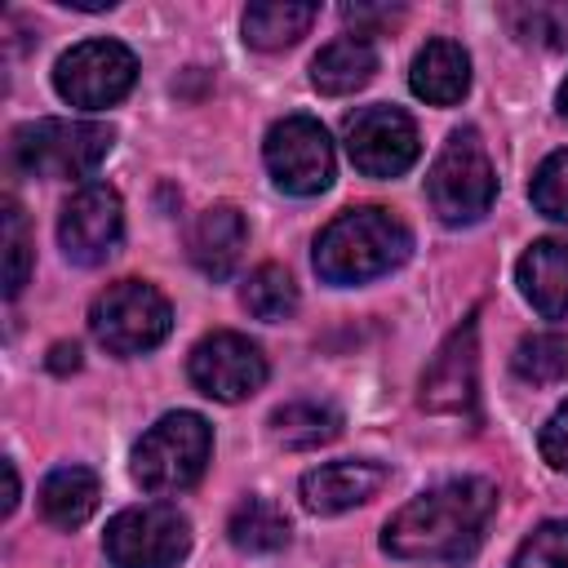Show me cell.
Here are the masks:
<instances>
[{"label": "cell", "mask_w": 568, "mask_h": 568, "mask_svg": "<svg viewBox=\"0 0 568 568\" xmlns=\"http://www.w3.org/2000/svg\"><path fill=\"white\" fill-rule=\"evenodd\" d=\"M173 328L169 297L146 280H115L89 306V333L111 355L155 351Z\"/></svg>", "instance_id": "obj_5"}, {"label": "cell", "mask_w": 568, "mask_h": 568, "mask_svg": "<svg viewBox=\"0 0 568 568\" xmlns=\"http://www.w3.org/2000/svg\"><path fill=\"white\" fill-rule=\"evenodd\" d=\"M510 568H568V524H559V519L537 524L519 541Z\"/></svg>", "instance_id": "obj_28"}, {"label": "cell", "mask_w": 568, "mask_h": 568, "mask_svg": "<svg viewBox=\"0 0 568 568\" xmlns=\"http://www.w3.org/2000/svg\"><path fill=\"white\" fill-rule=\"evenodd\" d=\"M426 195H430V209L439 213V222H448V226H470L493 209L497 173H493V160L475 129L448 133L444 151L435 155V164L426 173Z\"/></svg>", "instance_id": "obj_6"}, {"label": "cell", "mask_w": 568, "mask_h": 568, "mask_svg": "<svg viewBox=\"0 0 568 568\" xmlns=\"http://www.w3.org/2000/svg\"><path fill=\"white\" fill-rule=\"evenodd\" d=\"M49 368H53V373H75V368H80V346H75V342H58V346L49 351Z\"/></svg>", "instance_id": "obj_30"}, {"label": "cell", "mask_w": 568, "mask_h": 568, "mask_svg": "<svg viewBox=\"0 0 568 568\" xmlns=\"http://www.w3.org/2000/svg\"><path fill=\"white\" fill-rule=\"evenodd\" d=\"M98 497H102V484H98V475L89 466H58L40 484V515L53 528L71 532L98 510Z\"/></svg>", "instance_id": "obj_19"}, {"label": "cell", "mask_w": 568, "mask_h": 568, "mask_svg": "<svg viewBox=\"0 0 568 568\" xmlns=\"http://www.w3.org/2000/svg\"><path fill=\"white\" fill-rule=\"evenodd\" d=\"M266 173L288 195H320L333 182V142L320 120L311 115H284L266 129L262 142Z\"/></svg>", "instance_id": "obj_9"}, {"label": "cell", "mask_w": 568, "mask_h": 568, "mask_svg": "<svg viewBox=\"0 0 568 568\" xmlns=\"http://www.w3.org/2000/svg\"><path fill=\"white\" fill-rule=\"evenodd\" d=\"M244 240H248L244 213H240L235 204H213V209H204V213L191 222L186 253H191V262H195L200 275H209V280H231V271H235L240 257H244Z\"/></svg>", "instance_id": "obj_15"}, {"label": "cell", "mask_w": 568, "mask_h": 568, "mask_svg": "<svg viewBox=\"0 0 568 568\" xmlns=\"http://www.w3.org/2000/svg\"><path fill=\"white\" fill-rule=\"evenodd\" d=\"M537 448H541V457H546L555 470L568 475V399L546 417V426H541V435H537Z\"/></svg>", "instance_id": "obj_29"}, {"label": "cell", "mask_w": 568, "mask_h": 568, "mask_svg": "<svg viewBox=\"0 0 568 568\" xmlns=\"http://www.w3.org/2000/svg\"><path fill=\"white\" fill-rule=\"evenodd\" d=\"M31 275V235H27V217L13 200H4V293L18 297L22 284Z\"/></svg>", "instance_id": "obj_27"}, {"label": "cell", "mask_w": 568, "mask_h": 568, "mask_svg": "<svg viewBox=\"0 0 568 568\" xmlns=\"http://www.w3.org/2000/svg\"><path fill=\"white\" fill-rule=\"evenodd\" d=\"M102 550L111 568H178L191 550V524L178 506L142 501L106 524Z\"/></svg>", "instance_id": "obj_7"}, {"label": "cell", "mask_w": 568, "mask_h": 568, "mask_svg": "<svg viewBox=\"0 0 568 568\" xmlns=\"http://www.w3.org/2000/svg\"><path fill=\"white\" fill-rule=\"evenodd\" d=\"M271 430L284 448H320L342 430V413L328 399H288L271 413Z\"/></svg>", "instance_id": "obj_21"}, {"label": "cell", "mask_w": 568, "mask_h": 568, "mask_svg": "<svg viewBox=\"0 0 568 568\" xmlns=\"http://www.w3.org/2000/svg\"><path fill=\"white\" fill-rule=\"evenodd\" d=\"M315 4H297V0H257L244 9V40L253 49H288L306 36V27L315 22Z\"/></svg>", "instance_id": "obj_20"}, {"label": "cell", "mask_w": 568, "mask_h": 568, "mask_svg": "<svg viewBox=\"0 0 568 568\" xmlns=\"http://www.w3.org/2000/svg\"><path fill=\"white\" fill-rule=\"evenodd\" d=\"M408 84L422 102L430 106H453L466 98L470 89V58L457 40H426L413 58V71H408Z\"/></svg>", "instance_id": "obj_17"}, {"label": "cell", "mask_w": 568, "mask_h": 568, "mask_svg": "<svg viewBox=\"0 0 568 568\" xmlns=\"http://www.w3.org/2000/svg\"><path fill=\"white\" fill-rule=\"evenodd\" d=\"M377 71V49L368 36H342L333 44H324L311 62V84L324 98H346L355 89H364Z\"/></svg>", "instance_id": "obj_18"}, {"label": "cell", "mask_w": 568, "mask_h": 568, "mask_svg": "<svg viewBox=\"0 0 568 568\" xmlns=\"http://www.w3.org/2000/svg\"><path fill=\"white\" fill-rule=\"evenodd\" d=\"M501 18L524 44L568 49V4H506Z\"/></svg>", "instance_id": "obj_25"}, {"label": "cell", "mask_w": 568, "mask_h": 568, "mask_svg": "<svg viewBox=\"0 0 568 568\" xmlns=\"http://www.w3.org/2000/svg\"><path fill=\"white\" fill-rule=\"evenodd\" d=\"M532 209L550 222H564L568 226V151H555L541 160V169L532 173Z\"/></svg>", "instance_id": "obj_26"}, {"label": "cell", "mask_w": 568, "mask_h": 568, "mask_svg": "<svg viewBox=\"0 0 568 568\" xmlns=\"http://www.w3.org/2000/svg\"><path fill=\"white\" fill-rule=\"evenodd\" d=\"M475 315H466L444 346L435 351V359L422 373V408L430 413H470L475 408Z\"/></svg>", "instance_id": "obj_13"}, {"label": "cell", "mask_w": 568, "mask_h": 568, "mask_svg": "<svg viewBox=\"0 0 568 568\" xmlns=\"http://www.w3.org/2000/svg\"><path fill=\"white\" fill-rule=\"evenodd\" d=\"M120 235H124V204H120L115 186L84 182L80 191H71V200L58 213V244H62L67 262L98 266L115 253Z\"/></svg>", "instance_id": "obj_12"}, {"label": "cell", "mask_w": 568, "mask_h": 568, "mask_svg": "<svg viewBox=\"0 0 568 568\" xmlns=\"http://www.w3.org/2000/svg\"><path fill=\"white\" fill-rule=\"evenodd\" d=\"M186 373H191V386L200 395L235 404V399H248L266 382V355L244 333L217 328V333H209V337H200L191 346Z\"/></svg>", "instance_id": "obj_11"}, {"label": "cell", "mask_w": 568, "mask_h": 568, "mask_svg": "<svg viewBox=\"0 0 568 568\" xmlns=\"http://www.w3.org/2000/svg\"><path fill=\"white\" fill-rule=\"evenodd\" d=\"M226 537L244 555H275L288 546V519L266 497H244L226 519Z\"/></svg>", "instance_id": "obj_22"}, {"label": "cell", "mask_w": 568, "mask_h": 568, "mask_svg": "<svg viewBox=\"0 0 568 568\" xmlns=\"http://www.w3.org/2000/svg\"><path fill=\"white\" fill-rule=\"evenodd\" d=\"M497 506L488 479H448L399 506L382 532V550L395 559H462L484 537Z\"/></svg>", "instance_id": "obj_1"}, {"label": "cell", "mask_w": 568, "mask_h": 568, "mask_svg": "<svg viewBox=\"0 0 568 568\" xmlns=\"http://www.w3.org/2000/svg\"><path fill=\"white\" fill-rule=\"evenodd\" d=\"M559 111H564V115H568V80H564V84H559Z\"/></svg>", "instance_id": "obj_31"}, {"label": "cell", "mask_w": 568, "mask_h": 568, "mask_svg": "<svg viewBox=\"0 0 568 568\" xmlns=\"http://www.w3.org/2000/svg\"><path fill=\"white\" fill-rule=\"evenodd\" d=\"M115 146V129L102 120H62L44 115L18 124L9 138L13 164L31 178H89Z\"/></svg>", "instance_id": "obj_3"}, {"label": "cell", "mask_w": 568, "mask_h": 568, "mask_svg": "<svg viewBox=\"0 0 568 568\" xmlns=\"http://www.w3.org/2000/svg\"><path fill=\"white\" fill-rule=\"evenodd\" d=\"M138 80V58L120 40H84L53 62V89L80 111L115 106Z\"/></svg>", "instance_id": "obj_8"}, {"label": "cell", "mask_w": 568, "mask_h": 568, "mask_svg": "<svg viewBox=\"0 0 568 568\" xmlns=\"http://www.w3.org/2000/svg\"><path fill=\"white\" fill-rule=\"evenodd\" d=\"M515 275H519V293L532 302L537 315H546V320L568 315V240L546 235V240L528 244Z\"/></svg>", "instance_id": "obj_16"}, {"label": "cell", "mask_w": 568, "mask_h": 568, "mask_svg": "<svg viewBox=\"0 0 568 568\" xmlns=\"http://www.w3.org/2000/svg\"><path fill=\"white\" fill-rule=\"evenodd\" d=\"M240 297H244V311L257 315V320H266V324H280V320H288V315L297 311V284H293V275H288L284 266H275V262L257 266V271L248 275V284H244Z\"/></svg>", "instance_id": "obj_24"}, {"label": "cell", "mask_w": 568, "mask_h": 568, "mask_svg": "<svg viewBox=\"0 0 568 568\" xmlns=\"http://www.w3.org/2000/svg\"><path fill=\"white\" fill-rule=\"evenodd\" d=\"M342 138H346L351 164H355L364 178H399V173L413 169V160H417V151H422L417 124H413L399 106H386V102L359 106V111L346 120Z\"/></svg>", "instance_id": "obj_10"}, {"label": "cell", "mask_w": 568, "mask_h": 568, "mask_svg": "<svg viewBox=\"0 0 568 568\" xmlns=\"http://www.w3.org/2000/svg\"><path fill=\"white\" fill-rule=\"evenodd\" d=\"M209 453H213V430L200 413H164L133 448V479L142 484V493H155V497H169V493H182L191 488L204 466H209Z\"/></svg>", "instance_id": "obj_4"}, {"label": "cell", "mask_w": 568, "mask_h": 568, "mask_svg": "<svg viewBox=\"0 0 568 568\" xmlns=\"http://www.w3.org/2000/svg\"><path fill=\"white\" fill-rule=\"evenodd\" d=\"M510 368L519 382H532V386H555L568 377V337L559 333H528L515 355H510Z\"/></svg>", "instance_id": "obj_23"}, {"label": "cell", "mask_w": 568, "mask_h": 568, "mask_svg": "<svg viewBox=\"0 0 568 568\" xmlns=\"http://www.w3.org/2000/svg\"><path fill=\"white\" fill-rule=\"evenodd\" d=\"M413 253V231L377 204L346 209L337 213L320 235H315V271L328 284H368L377 275H390L399 262Z\"/></svg>", "instance_id": "obj_2"}, {"label": "cell", "mask_w": 568, "mask_h": 568, "mask_svg": "<svg viewBox=\"0 0 568 568\" xmlns=\"http://www.w3.org/2000/svg\"><path fill=\"white\" fill-rule=\"evenodd\" d=\"M386 484V466L382 462H324L315 470H306L297 479V497L311 515H342L351 506H364L368 497H377V488Z\"/></svg>", "instance_id": "obj_14"}]
</instances>
